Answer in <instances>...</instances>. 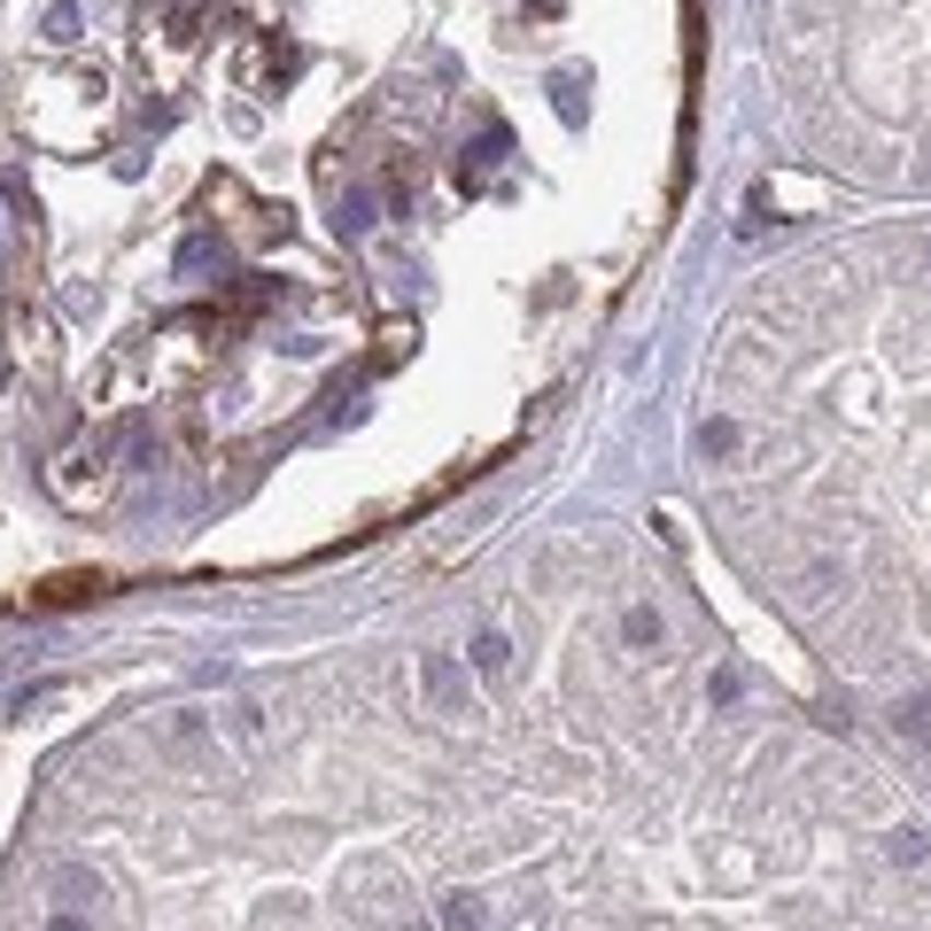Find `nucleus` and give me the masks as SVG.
I'll return each instance as SVG.
<instances>
[{"label": "nucleus", "mask_w": 931, "mask_h": 931, "mask_svg": "<svg viewBox=\"0 0 931 931\" xmlns=\"http://www.w3.org/2000/svg\"><path fill=\"white\" fill-rule=\"evenodd\" d=\"M474 667H481V675H504V667H513V644H504L497 629H481V637H474Z\"/></svg>", "instance_id": "5"}, {"label": "nucleus", "mask_w": 931, "mask_h": 931, "mask_svg": "<svg viewBox=\"0 0 931 931\" xmlns=\"http://www.w3.org/2000/svg\"><path fill=\"white\" fill-rule=\"evenodd\" d=\"M699 451H707V458H730V451H737V419H707V428H699Z\"/></svg>", "instance_id": "7"}, {"label": "nucleus", "mask_w": 931, "mask_h": 931, "mask_svg": "<svg viewBox=\"0 0 931 931\" xmlns=\"http://www.w3.org/2000/svg\"><path fill=\"white\" fill-rule=\"evenodd\" d=\"M342 233H373V195H342V218H334Z\"/></svg>", "instance_id": "8"}, {"label": "nucleus", "mask_w": 931, "mask_h": 931, "mask_svg": "<svg viewBox=\"0 0 931 931\" xmlns=\"http://www.w3.org/2000/svg\"><path fill=\"white\" fill-rule=\"evenodd\" d=\"M931 854V838L916 830V823H900V830H885V862H900V870H916Z\"/></svg>", "instance_id": "4"}, {"label": "nucleus", "mask_w": 931, "mask_h": 931, "mask_svg": "<svg viewBox=\"0 0 931 931\" xmlns=\"http://www.w3.org/2000/svg\"><path fill=\"white\" fill-rule=\"evenodd\" d=\"M443 931H481V900L474 893H443Z\"/></svg>", "instance_id": "6"}, {"label": "nucleus", "mask_w": 931, "mask_h": 931, "mask_svg": "<svg viewBox=\"0 0 931 931\" xmlns=\"http://www.w3.org/2000/svg\"><path fill=\"white\" fill-rule=\"evenodd\" d=\"M47 39H78V9H55L47 16Z\"/></svg>", "instance_id": "10"}, {"label": "nucleus", "mask_w": 931, "mask_h": 931, "mask_svg": "<svg viewBox=\"0 0 931 931\" xmlns=\"http://www.w3.org/2000/svg\"><path fill=\"white\" fill-rule=\"evenodd\" d=\"M893 730H900L908 745H931V691H916V699H900V707H893Z\"/></svg>", "instance_id": "3"}, {"label": "nucleus", "mask_w": 931, "mask_h": 931, "mask_svg": "<svg viewBox=\"0 0 931 931\" xmlns=\"http://www.w3.org/2000/svg\"><path fill=\"white\" fill-rule=\"evenodd\" d=\"M55 893H62V900H102V885H94L86 870H55Z\"/></svg>", "instance_id": "9"}, {"label": "nucleus", "mask_w": 931, "mask_h": 931, "mask_svg": "<svg viewBox=\"0 0 931 931\" xmlns=\"http://www.w3.org/2000/svg\"><path fill=\"white\" fill-rule=\"evenodd\" d=\"M621 637H629L637 652H660V644H667V621H660L652 606H629V614H621Z\"/></svg>", "instance_id": "2"}, {"label": "nucleus", "mask_w": 931, "mask_h": 931, "mask_svg": "<svg viewBox=\"0 0 931 931\" xmlns=\"http://www.w3.org/2000/svg\"><path fill=\"white\" fill-rule=\"evenodd\" d=\"M419 675H428V699L451 714V707H466V675H458V660L451 652H428V660H419Z\"/></svg>", "instance_id": "1"}, {"label": "nucleus", "mask_w": 931, "mask_h": 931, "mask_svg": "<svg viewBox=\"0 0 931 931\" xmlns=\"http://www.w3.org/2000/svg\"><path fill=\"white\" fill-rule=\"evenodd\" d=\"M47 931H86V923H78V916H55V923H47Z\"/></svg>", "instance_id": "11"}]
</instances>
